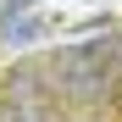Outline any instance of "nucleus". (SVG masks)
Masks as SVG:
<instances>
[{"label":"nucleus","instance_id":"nucleus-1","mask_svg":"<svg viewBox=\"0 0 122 122\" xmlns=\"http://www.w3.org/2000/svg\"><path fill=\"white\" fill-rule=\"evenodd\" d=\"M50 83L67 100H83V106L111 100V89H117V39L106 33V39H89L78 50H61L50 61Z\"/></svg>","mask_w":122,"mask_h":122},{"label":"nucleus","instance_id":"nucleus-2","mask_svg":"<svg viewBox=\"0 0 122 122\" xmlns=\"http://www.w3.org/2000/svg\"><path fill=\"white\" fill-rule=\"evenodd\" d=\"M117 72H122V39H117Z\"/></svg>","mask_w":122,"mask_h":122}]
</instances>
